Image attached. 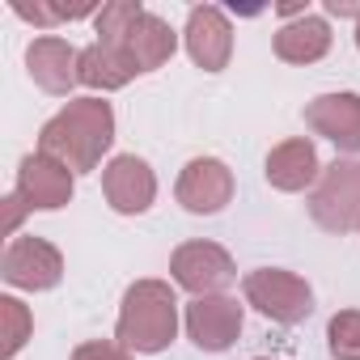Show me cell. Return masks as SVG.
Segmentation results:
<instances>
[{
	"label": "cell",
	"instance_id": "1",
	"mask_svg": "<svg viewBox=\"0 0 360 360\" xmlns=\"http://www.w3.org/2000/svg\"><path fill=\"white\" fill-rule=\"evenodd\" d=\"M115 140V110L102 98H77L68 102L56 119H47L43 136H39V153L64 161L72 174L98 169L102 153Z\"/></svg>",
	"mask_w": 360,
	"mask_h": 360
},
{
	"label": "cell",
	"instance_id": "2",
	"mask_svg": "<svg viewBox=\"0 0 360 360\" xmlns=\"http://www.w3.org/2000/svg\"><path fill=\"white\" fill-rule=\"evenodd\" d=\"M178 335V297L161 280H136L123 292V314L115 326V339L127 352H165Z\"/></svg>",
	"mask_w": 360,
	"mask_h": 360
},
{
	"label": "cell",
	"instance_id": "3",
	"mask_svg": "<svg viewBox=\"0 0 360 360\" xmlns=\"http://www.w3.org/2000/svg\"><path fill=\"white\" fill-rule=\"evenodd\" d=\"M309 217L326 233H356L360 229V157L335 161L322 169L318 187L309 191Z\"/></svg>",
	"mask_w": 360,
	"mask_h": 360
},
{
	"label": "cell",
	"instance_id": "4",
	"mask_svg": "<svg viewBox=\"0 0 360 360\" xmlns=\"http://www.w3.org/2000/svg\"><path fill=\"white\" fill-rule=\"evenodd\" d=\"M242 288H246V301H250L263 318H271V322L297 326V322H305V318L314 314V292H309V284H305L301 276H292V271L259 267V271L246 276Z\"/></svg>",
	"mask_w": 360,
	"mask_h": 360
},
{
	"label": "cell",
	"instance_id": "5",
	"mask_svg": "<svg viewBox=\"0 0 360 360\" xmlns=\"http://www.w3.org/2000/svg\"><path fill=\"white\" fill-rule=\"evenodd\" d=\"M169 271H174L178 288H187L195 297H217V292H225L238 280L233 259L217 242H187V246H178L174 259H169Z\"/></svg>",
	"mask_w": 360,
	"mask_h": 360
},
{
	"label": "cell",
	"instance_id": "6",
	"mask_svg": "<svg viewBox=\"0 0 360 360\" xmlns=\"http://www.w3.org/2000/svg\"><path fill=\"white\" fill-rule=\"evenodd\" d=\"M0 276H5L13 288H30V292H43V288H56L60 276H64V259L51 242L43 238H13L5 259H0Z\"/></svg>",
	"mask_w": 360,
	"mask_h": 360
},
{
	"label": "cell",
	"instance_id": "7",
	"mask_svg": "<svg viewBox=\"0 0 360 360\" xmlns=\"http://www.w3.org/2000/svg\"><path fill=\"white\" fill-rule=\"evenodd\" d=\"M233 200V174L217 157H195L178 174V204L195 217H212Z\"/></svg>",
	"mask_w": 360,
	"mask_h": 360
},
{
	"label": "cell",
	"instance_id": "8",
	"mask_svg": "<svg viewBox=\"0 0 360 360\" xmlns=\"http://www.w3.org/2000/svg\"><path fill=\"white\" fill-rule=\"evenodd\" d=\"M187 335L200 352H225L242 335V305L225 292L217 297H195L187 305Z\"/></svg>",
	"mask_w": 360,
	"mask_h": 360
},
{
	"label": "cell",
	"instance_id": "9",
	"mask_svg": "<svg viewBox=\"0 0 360 360\" xmlns=\"http://www.w3.org/2000/svg\"><path fill=\"white\" fill-rule=\"evenodd\" d=\"M18 195L30 204V212H56L72 200V169L47 153H30L18 169Z\"/></svg>",
	"mask_w": 360,
	"mask_h": 360
},
{
	"label": "cell",
	"instance_id": "10",
	"mask_svg": "<svg viewBox=\"0 0 360 360\" xmlns=\"http://www.w3.org/2000/svg\"><path fill=\"white\" fill-rule=\"evenodd\" d=\"M102 191H106V200H110L115 212L136 217V212H144V208L153 204V195H157V178H153L148 161L123 153V157H115V161L106 165V174H102Z\"/></svg>",
	"mask_w": 360,
	"mask_h": 360
},
{
	"label": "cell",
	"instance_id": "11",
	"mask_svg": "<svg viewBox=\"0 0 360 360\" xmlns=\"http://www.w3.org/2000/svg\"><path fill=\"white\" fill-rule=\"evenodd\" d=\"M305 123L339 153H360V94H322L305 106Z\"/></svg>",
	"mask_w": 360,
	"mask_h": 360
},
{
	"label": "cell",
	"instance_id": "12",
	"mask_svg": "<svg viewBox=\"0 0 360 360\" xmlns=\"http://www.w3.org/2000/svg\"><path fill=\"white\" fill-rule=\"evenodd\" d=\"M187 51L204 72H221L233 56V30L229 18L217 5H195L187 18Z\"/></svg>",
	"mask_w": 360,
	"mask_h": 360
},
{
	"label": "cell",
	"instance_id": "13",
	"mask_svg": "<svg viewBox=\"0 0 360 360\" xmlns=\"http://www.w3.org/2000/svg\"><path fill=\"white\" fill-rule=\"evenodd\" d=\"M26 68H30V81L39 89L64 98L81 81V51L64 39H34L26 51Z\"/></svg>",
	"mask_w": 360,
	"mask_h": 360
},
{
	"label": "cell",
	"instance_id": "14",
	"mask_svg": "<svg viewBox=\"0 0 360 360\" xmlns=\"http://www.w3.org/2000/svg\"><path fill=\"white\" fill-rule=\"evenodd\" d=\"M98 43L119 47V51L136 64V72H153V68H161V64L174 56V47H178L174 30H169L157 13H140L123 39H98Z\"/></svg>",
	"mask_w": 360,
	"mask_h": 360
},
{
	"label": "cell",
	"instance_id": "15",
	"mask_svg": "<svg viewBox=\"0 0 360 360\" xmlns=\"http://www.w3.org/2000/svg\"><path fill=\"white\" fill-rule=\"evenodd\" d=\"M318 178V148L309 140H284L267 153V183L276 191H305Z\"/></svg>",
	"mask_w": 360,
	"mask_h": 360
},
{
	"label": "cell",
	"instance_id": "16",
	"mask_svg": "<svg viewBox=\"0 0 360 360\" xmlns=\"http://www.w3.org/2000/svg\"><path fill=\"white\" fill-rule=\"evenodd\" d=\"M326 51H330V26L322 18H314V13L280 26V34H276V56L284 64H314Z\"/></svg>",
	"mask_w": 360,
	"mask_h": 360
},
{
	"label": "cell",
	"instance_id": "17",
	"mask_svg": "<svg viewBox=\"0 0 360 360\" xmlns=\"http://www.w3.org/2000/svg\"><path fill=\"white\" fill-rule=\"evenodd\" d=\"M131 77H136V64L119 47L94 43V47L81 51V85H89V89H123Z\"/></svg>",
	"mask_w": 360,
	"mask_h": 360
},
{
	"label": "cell",
	"instance_id": "18",
	"mask_svg": "<svg viewBox=\"0 0 360 360\" xmlns=\"http://www.w3.org/2000/svg\"><path fill=\"white\" fill-rule=\"evenodd\" d=\"M30 326H34V318L18 297H0V356L5 360L18 356L22 343L30 339Z\"/></svg>",
	"mask_w": 360,
	"mask_h": 360
},
{
	"label": "cell",
	"instance_id": "19",
	"mask_svg": "<svg viewBox=\"0 0 360 360\" xmlns=\"http://www.w3.org/2000/svg\"><path fill=\"white\" fill-rule=\"evenodd\" d=\"M335 360H360V309H339L326 326Z\"/></svg>",
	"mask_w": 360,
	"mask_h": 360
},
{
	"label": "cell",
	"instance_id": "20",
	"mask_svg": "<svg viewBox=\"0 0 360 360\" xmlns=\"http://www.w3.org/2000/svg\"><path fill=\"white\" fill-rule=\"evenodd\" d=\"M72 360H131V352L123 343H106V339H94V343H81L72 352Z\"/></svg>",
	"mask_w": 360,
	"mask_h": 360
},
{
	"label": "cell",
	"instance_id": "21",
	"mask_svg": "<svg viewBox=\"0 0 360 360\" xmlns=\"http://www.w3.org/2000/svg\"><path fill=\"white\" fill-rule=\"evenodd\" d=\"M13 13L18 18H26V22H34V26H56L60 18H56V5H39V0H34V5H26V0H13Z\"/></svg>",
	"mask_w": 360,
	"mask_h": 360
},
{
	"label": "cell",
	"instance_id": "22",
	"mask_svg": "<svg viewBox=\"0 0 360 360\" xmlns=\"http://www.w3.org/2000/svg\"><path fill=\"white\" fill-rule=\"evenodd\" d=\"M26 212H30V204H26L18 191H13V195L5 200V233H9V238L18 233V225H22V217H26Z\"/></svg>",
	"mask_w": 360,
	"mask_h": 360
},
{
	"label": "cell",
	"instance_id": "23",
	"mask_svg": "<svg viewBox=\"0 0 360 360\" xmlns=\"http://www.w3.org/2000/svg\"><path fill=\"white\" fill-rule=\"evenodd\" d=\"M356 47H360V22H356Z\"/></svg>",
	"mask_w": 360,
	"mask_h": 360
},
{
	"label": "cell",
	"instance_id": "24",
	"mask_svg": "<svg viewBox=\"0 0 360 360\" xmlns=\"http://www.w3.org/2000/svg\"><path fill=\"white\" fill-rule=\"evenodd\" d=\"M259 360H267V356H259Z\"/></svg>",
	"mask_w": 360,
	"mask_h": 360
}]
</instances>
